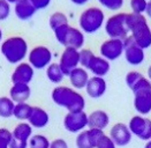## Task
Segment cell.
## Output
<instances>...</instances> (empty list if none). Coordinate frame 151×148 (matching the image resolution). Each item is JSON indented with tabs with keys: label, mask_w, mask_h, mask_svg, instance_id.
<instances>
[{
	"label": "cell",
	"mask_w": 151,
	"mask_h": 148,
	"mask_svg": "<svg viewBox=\"0 0 151 148\" xmlns=\"http://www.w3.org/2000/svg\"><path fill=\"white\" fill-rule=\"evenodd\" d=\"M52 101L65 108L68 112H80L84 111L86 99L82 94H80L76 89L67 86H58L52 90L51 94Z\"/></svg>",
	"instance_id": "obj_1"
},
{
	"label": "cell",
	"mask_w": 151,
	"mask_h": 148,
	"mask_svg": "<svg viewBox=\"0 0 151 148\" xmlns=\"http://www.w3.org/2000/svg\"><path fill=\"white\" fill-rule=\"evenodd\" d=\"M127 25L134 42L142 49H149L151 46V28L147 17L141 14L127 13Z\"/></svg>",
	"instance_id": "obj_2"
},
{
	"label": "cell",
	"mask_w": 151,
	"mask_h": 148,
	"mask_svg": "<svg viewBox=\"0 0 151 148\" xmlns=\"http://www.w3.org/2000/svg\"><path fill=\"white\" fill-rule=\"evenodd\" d=\"M1 54L9 64H20L28 57L29 46L23 37L12 36L2 41L0 44Z\"/></svg>",
	"instance_id": "obj_3"
},
{
	"label": "cell",
	"mask_w": 151,
	"mask_h": 148,
	"mask_svg": "<svg viewBox=\"0 0 151 148\" xmlns=\"http://www.w3.org/2000/svg\"><path fill=\"white\" fill-rule=\"evenodd\" d=\"M134 94V108L141 116H147L151 112V81L143 76L130 89Z\"/></svg>",
	"instance_id": "obj_4"
},
{
	"label": "cell",
	"mask_w": 151,
	"mask_h": 148,
	"mask_svg": "<svg viewBox=\"0 0 151 148\" xmlns=\"http://www.w3.org/2000/svg\"><path fill=\"white\" fill-rule=\"evenodd\" d=\"M78 25L83 34H95L105 25V14L99 7L86 8L80 15Z\"/></svg>",
	"instance_id": "obj_5"
},
{
	"label": "cell",
	"mask_w": 151,
	"mask_h": 148,
	"mask_svg": "<svg viewBox=\"0 0 151 148\" xmlns=\"http://www.w3.org/2000/svg\"><path fill=\"white\" fill-rule=\"evenodd\" d=\"M105 33L109 38L125 39L129 36V29L127 25V13H116L105 21Z\"/></svg>",
	"instance_id": "obj_6"
},
{
	"label": "cell",
	"mask_w": 151,
	"mask_h": 148,
	"mask_svg": "<svg viewBox=\"0 0 151 148\" xmlns=\"http://www.w3.org/2000/svg\"><path fill=\"white\" fill-rule=\"evenodd\" d=\"M28 62L34 70H44L52 62V52L47 46L37 45L29 51Z\"/></svg>",
	"instance_id": "obj_7"
},
{
	"label": "cell",
	"mask_w": 151,
	"mask_h": 148,
	"mask_svg": "<svg viewBox=\"0 0 151 148\" xmlns=\"http://www.w3.org/2000/svg\"><path fill=\"white\" fill-rule=\"evenodd\" d=\"M128 127L133 136L139 138L143 141H148L151 139V119L144 116H134L130 118Z\"/></svg>",
	"instance_id": "obj_8"
},
{
	"label": "cell",
	"mask_w": 151,
	"mask_h": 148,
	"mask_svg": "<svg viewBox=\"0 0 151 148\" xmlns=\"http://www.w3.org/2000/svg\"><path fill=\"white\" fill-rule=\"evenodd\" d=\"M124 41L118 38H109L101 43L99 52L103 58H105L109 62H114L119 59L124 54Z\"/></svg>",
	"instance_id": "obj_9"
},
{
	"label": "cell",
	"mask_w": 151,
	"mask_h": 148,
	"mask_svg": "<svg viewBox=\"0 0 151 148\" xmlns=\"http://www.w3.org/2000/svg\"><path fill=\"white\" fill-rule=\"evenodd\" d=\"M63 127L70 133H80L88 127V115L84 111L67 112L63 117Z\"/></svg>",
	"instance_id": "obj_10"
},
{
	"label": "cell",
	"mask_w": 151,
	"mask_h": 148,
	"mask_svg": "<svg viewBox=\"0 0 151 148\" xmlns=\"http://www.w3.org/2000/svg\"><path fill=\"white\" fill-rule=\"evenodd\" d=\"M124 45H125V50H124V56L126 62L132 65V66H139L145 59V52L144 49L139 48V45L134 42V39L132 36H129L124 39Z\"/></svg>",
	"instance_id": "obj_11"
},
{
	"label": "cell",
	"mask_w": 151,
	"mask_h": 148,
	"mask_svg": "<svg viewBox=\"0 0 151 148\" xmlns=\"http://www.w3.org/2000/svg\"><path fill=\"white\" fill-rule=\"evenodd\" d=\"M59 65L63 70V74L68 76L69 73L80 66V50L74 48H65L60 56Z\"/></svg>",
	"instance_id": "obj_12"
},
{
	"label": "cell",
	"mask_w": 151,
	"mask_h": 148,
	"mask_svg": "<svg viewBox=\"0 0 151 148\" xmlns=\"http://www.w3.org/2000/svg\"><path fill=\"white\" fill-rule=\"evenodd\" d=\"M109 136L112 139L114 144L116 145V147H125L127 146L130 141L133 134L128 127V125L124 123H116L112 126V128L110 130Z\"/></svg>",
	"instance_id": "obj_13"
},
{
	"label": "cell",
	"mask_w": 151,
	"mask_h": 148,
	"mask_svg": "<svg viewBox=\"0 0 151 148\" xmlns=\"http://www.w3.org/2000/svg\"><path fill=\"white\" fill-rule=\"evenodd\" d=\"M35 75V70L29 62H20L16 65L12 73L13 83H25L29 85Z\"/></svg>",
	"instance_id": "obj_14"
},
{
	"label": "cell",
	"mask_w": 151,
	"mask_h": 148,
	"mask_svg": "<svg viewBox=\"0 0 151 148\" xmlns=\"http://www.w3.org/2000/svg\"><path fill=\"white\" fill-rule=\"evenodd\" d=\"M103 133L104 131H101V130L86 128L76 136V146L77 148H96V144Z\"/></svg>",
	"instance_id": "obj_15"
},
{
	"label": "cell",
	"mask_w": 151,
	"mask_h": 148,
	"mask_svg": "<svg viewBox=\"0 0 151 148\" xmlns=\"http://www.w3.org/2000/svg\"><path fill=\"white\" fill-rule=\"evenodd\" d=\"M84 89H86L89 97H91V99H101V96L106 93L107 83H106L104 78L91 76L89 79L88 83H87Z\"/></svg>",
	"instance_id": "obj_16"
},
{
	"label": "cell",
	"mask_w": 151,
	"mask_h": 148,
	"mask_svg": "<svg viewBox=\"0 0 151 148\" xmlns=\"http://www.w3.org/2000/svg\"><path fill=\"white\" fill-rule=\"evenodd\" d=\"M37 12L31 0H19L14 4V13L16 17L21 21L30 20Z\"/></svg>",
	"instance_id": "obj_17"
},
{
	"label": "cell",
	"mask_w": 151,
	"mask_h": 148,
	"mask_svg": "<svg viewBox=\"0 0 151 148\" xmlns=\"http://www.w3.org/2000/svg\"><path fill=\"white\" fill-rule=\"evenodd\" d=\"M110 124V116L104 110H95L88 115V128L104 131Z\"/></svg>",
	"instance_id": "obj_18"
},
{
	"label": "cell",
	"mask_w": 151,
	"mask_h": 148,
	"mask_svg": "<svg viewBox=\"0 0 151 148\" xmlns=\"http://www.w3.org/2000/svg\"><path fill=\"white\" fill-rule=\"evenodd\" d=\"M83 44H84V34L82 33V30L70 25L63 39V45L65 48H74L80 50L83 46Z\"/></svg>",
	"instance_id": "obj_19"
},
{
	"label": "cell",
	"mask_w": 151,
	"mask_h": 148,
	"mask_svg": "<svg viewBox=\"0 0 151 148\" xmlns=\"http://www.w3.org/2000/svg\"><path fill=\"white\" fill-rule=\"evenodd\" d=\"M28 123L31 125L32 128H44L50 123V116H49L47 111L44 110L43 108L32 107Z\"/></svg>",
	"instance_id": "obj_20"
},
{
	"label": "cell",
	"mask_w": 151,
	"mask_h": 148,
	"mask_svg": "<svg viewBox=\"0 0 151 148\" xmlns=\"http://www.w3.org/2000/svg\"><path fill=\"white\" fill-rule=\"evenodd\" d=\"M110 62L106 60L105 58H103L101 56H93L91 62L89 64L88 68L91 73L93 74V76H101L104 78L106 74L110 72Z\"/></svg>",
	"instance_id": "obj_21"
},
{
	"label": "cell",
	"mask_w": 151,
	"mask_h": 148,
	"mask_svg": "<svg viewBox=\"0 0 151 148\" xmlns=\"http://www.w3.org/2000/svg\"><path fill=\"white\" fill-rule=\"evenodd\" d=\"M30 95H31L30 86L25 83H13V86L9 89V97L15 104L25 103L30 99Z\"/></svg>",
	"instance_id": "obj_22"
},
{
	"label": "cell",
	"mask_w": 151,
	"mask_h": 148,
	"mask_svg": "<svg viewBox=\"0 0 151 148\" xmlns=\"http://www.w3.org/2000/svg\"><path fill=\"white\" fill-rule=\"evenodd\" d=\"M68 78H69V82H70L72 87L75 88L76 90H78V89H84L86 86H87V83H88L89 79H90L87 70L83 68V67H81V66L74 68V70L69 73Z\"/></svg>",
	"instance_id": "obj_23"
},
{
	"label": "cell",
	"mask_w": 151,
	"mask_h": 148,
	"mask_svg": "<svg viewBox=\"0 0 151 148\" xmlns=\"http://www.w3.org/2000/svg\"><path fill=\"white\" fill-rule=\"evenodd\" d=\"M12 134L13 139L29 145V139L32 136V127L28 122H21L14 127Z\"/></svg>",
	"instance_id": "obj_24"
},
{
	"label": "cell",
	"mask_w": 151,
	"mask_h": 148,
	"mask_svg": "<svg viewBox=\"0 0 151 148\" xmlns=\"http://www.w3.org/2000/svg\"><path fill=\"white\" fill-rule=\"evenodd\" d=\"M45 70H46V78L49 79V81L55 85H59L60 82H63V80L66 76L59 62H51Z\"/></svg>",
	"instance_id": "obj_25"
},
{
	"label": "cell",
	"mask_w": 151,
	"mask_h": 148,
	"mask_svg": "<svg viewBox=\"0 0 151 148\" xmlns=\"http://www.w3.org/2000/svg\"><path fill=\"white\" fill-rule=\"evenodd\" d=\"M32 110V105L25 103H16L15 108H14V112H13V117H15L16 119L21 120V122H28L30 113Z\"/></svg>",
	"instance_id": "obj_26"
},
{
	"label": "cell",
	"mask_w": 151,
	"mask_h": 148,
	"mask_svg": "<svg viewBox=\"0 0 151 148\" xmlns=\"http://www.w3.org/2000/svg\"><path fill=\"white\" fill-rule=\"evenodd\" d=\"M15 108V103L9 96H1L0 97V117L1 118H9L13 116Z\"/></svg>",
	"instance_id": "obj_27"
},
{
	"label": "cell",
	"mask_w": 151,
	"mask_h": 148,
	"mask_svg": "<svg viewBox=\"0 0 151 148\" xmlns=\"http://www.w3.org/2000/svg\"><path fill=\"white\" fill-rule=\"evenodd\" d=\"M51 141L43 134H32L29 139V148H50Z\"/></svg>",
	"instance_id": "obj_28"
},
{
	"label": "cell",
	"mask_w": 151,
	"mask_h": 148,
	"mask_svg": "<svg viewBox=\"0 0 151 148\" xmlns=\"http://www.w3.org/2000/svg\"><path fill=\"white\" fill-rule=\"evenodd\" d=\"M67 23H68V17L63 12L53 13L49 19V25H50L52 30H55L57 28H59L63 25H67Z\"/></svg>",
	"instance_id": "obj_29"
},
{
	"label": "cell",
	"mask_w": 151,
	"mask_h": 148,
	"mask_svg": "<svg viewBox=\"0 0 151 148\" xmlns=\"http://www.w3.org/2000/svg\"><path fill=\"white\" fill-rule=\"evenodd\" d=\"M129 6H130L132 13L144 15L148 7V0H130Z\"/></svg>",
	"instance_id": "obj_30"
},
{
	"label": "cell",
	"mask_w": 151,
	"mask_h": 148,
	"mask_svg": "<svg viewBox=\"0 0 151 148\" xmlns=\"http://www.w3.org/2000/svg\"><path fill=\"white\" fill-rule=\"evenodd\" d=\"M97 1L106 9L113 11V12L119 11L125 4V0H97Z\"/></svg>",
	"instance_id": "obj_31"
},
{
	"label": "cell",
	"mask_w": 151,
	"mask_h": 148,
	"mask_svg": "<svg viewBox=\"0 0 151 148\" xmlns=\"http://www.w3.org/2000/svg\"><path fill=\"white\" fill-rule=\"evenodd\" d=\"M93 56H95V54H93V52H92L91 50H89V49L80 50V66L87 70Z\"/></svg>",
	"instance_id": "obj_32"
},
{
	"label": "cell",
	"mask_w": 151,
	"mask_h": 148,
	"mask_svg": "<svg viewBox=\"0 0 151 148\" xmlns=\"http://www.w3.org/2000/svg\"><path fill=\"white\" fill-rule=\"evenodd\" d=\"M12 138V131H9L8 128L1 127L0 128V148H9Z\"/></svg>",
	"instance_id": "obj_33"
},
{
	"label": "cell",
	"mask_w": 151,
	"mask_h": 148,
	"mask_svg": "<svg viewBox=\"0 0 151 148\" xmlns=\"http://www.w3.org/2000/svg\"><path fill=\"white\" fill-rule=\"evenodd\" d=\"M143 76L144 75L142 73H139V72H137V71H130L126 75V85L128 86L129 89H132Z\"/></svg>",
	"instance_id": "obj_34"
},
{
	"label": "cell",
	"mask_w": 151,
	"mask_h": 148,
	"mask_svg": "<svg viewBox=\"0 0 151 148\" xmlns=\"http://www.w3.org/2000/svg\"><path fill=\"white\" fill-rule=\"evenodd\" d=\"M96 148H116V145L112 141L109 134L103 133L96 144Z\"/></svg>",
	"instance_id": "obj_35"
},
{
	"label": "cell",
	"mask_w": 151,
	"mask_h": 148,
	"mask_svg": "<svg viewBox=\"0 0 151 148\" xmlns=\"http://www.w3.org/2000/svg\"><path fill=\"white\" fill-rule=\"evenodd\" d=\"M12 4H9L7 0H0V21H5L9 17L12 12Z\"/></svg>",
	"instance_id": "obj_36"
},
{
	"label": "cell",
	"mask_w": 151,
	"mask_h": 148,
	"mask_svg": "<svg viewBox=\"0 0 151 148\" xmlns=\"http://www.w3.org/2000/svg\"><path fill=\"white\" fill-rule=\"evenodd\" d=\"M69 27H70L69 23H67V25H61V27H59V28H57L55 30H53L55 39H57L61 45H63V39H65V37H66V34H67V31H68Z\"/></svg>",
	"instance_id": "obj_37"
},
{
	"label": "cell",
	"mask_w": 151,
	"mask_h": 148,
	"mask_svg": "<svg viewBox=\"0 0 151 148\" xmlns=\"http://www.w3.org/2000/svg\"><path fill=\"white\" fill-rule=\"evenodd\" d=\"M34 6L36 7V9L39 11V9H45L49 5L51 4L52 0H31Z\"/></svg>",
	"instance_id": "obj_38"
},
{
	"label": "cell",
	"mask_w": 151,
	"mask_h": 148,
	"mask_svg": "<svg viewBox=\"0 0 151 148\" xmlns=\"http://www.w3.org/2000/svg\"><path fill=\"white\" fill-rule=\"evenodd\" d=\"M50 148H69L67 142L63 139H55L53 141H51Z\"/></svg>",
	"instance_id": "obj_39"
},
{
	"label": "cell",
	"mask_w": 151,
	"mask_h": 148,
	"mask_svg": "<svg viewBox=\"0 0 151 148\" xmlns=\"http://www.w3.org/2000/svg\"><path fill=\"white\" fill-rule=\"evenodd\" d=\"M28 144H23V142H20V141H17V140H15V139H13L12 138V141H11V144H9V148H28Z\"/></svg>",
	"instance_id": "obj_40"
},
{
	"label": "cell",
	"mask_w": 151,
	"mask_h": 148,
	"mask_svg": "<svg viewBox=\"0 0 151 148\" xmlns=\"http://www.w3.org/2000/svg\"><path fill=\"white\" fill-rule=\"evenodd\" d=\"M90 0H70L72 4H74L76 6H83L86 4H88Z\"/></svg>",
	"instance_id": "obj_41"
},
{
	"label": "cell",
	"mask_w": 151,
	"mask_h": 148,
	"mask_svg": "<svg viewBox=\"0 0 151 148\" xmlns=\"http://www.w3.org/2000/svg\"><path fill=\"white\" fill-rule=\"evenodd\" d=\"M145 14H147L148 17H150L151 19V0L148 1V7H147V12H145Z\"/></svg>",
	"instance_id": "obj_42"
},
{
	"label": "cell",
	"mask_w": 151,
	"mask_h": 148,
	"mask_svg": "<svg viewBox=\"0 0 151 148\" xmlns=\"http://www.w3.org/2000/svg\"><path fill=\"white\" fill-rule=\"evenodd\" d=\"M144 148H151V139L145 141V145H144Z\"/></svg>",
	"instance_id": "obj_43"
},
{
	"label": "cell",
	"mask_w": 151,
	"mask_h": 148,
	"mask_svg": "<svg viewBox=\"0 0 151 148\" xmlns=\"http://www.w3.org/2000/svg\"><path fill=\"white\" fill-rule=\"evenodd\" d=\"M147 74H148V79L151 81V65L149 66V68H148V72H147Z\"/></svg>",
	"instance_id": "obj_44"
},
{
	"label": "cell",
	"mask_w": 151,
	"mask_h": 148,
	"mask_svg": "<svg viewBox=\"0 0 151 148\" xmlns=\"http://www.w3.org/2000/svg\"><path fill=\"white\" fill-rule=\"evenodd\" d=\"M2 43V29L0 28V44Z\"/></svg>",
	"instance_id": "obj_45"
},
{
	"label": "cell",
	"mask_w": 151,
	"mask_h": 148,
	"mask_svg": "<svg viewBox=\"0 0 151 148\" xmlns=\"http://www.w3.org/2000/svg\"><path fill=\"white\" fill-rule=\"evenodd\" d=\"M7 1H8L9 4H15V2H17L19 0H7Z\"/></svg>",
	"instance_id": "obj_46"
},
{
	"label": "cell",
	"mask_w": 151,
	"mask_h": 148,
	"mask_svg": "<svg viewBox=\"0 0 151 148\" xmlns=\"http://www.w3.org/2000/svg\"><path fill=\"white\" fill-rule=\"evenodd\" d=\"M148 1H149V0H148Z\"/></svg>",
	"instance_id": "obj_47"
}]
</instances>
